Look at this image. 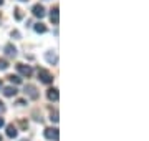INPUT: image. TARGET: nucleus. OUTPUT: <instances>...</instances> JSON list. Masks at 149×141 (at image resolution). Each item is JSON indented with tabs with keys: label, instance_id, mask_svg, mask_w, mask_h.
<instances>
[{
	"label": "nucleus",
	"instance_id": "obj_1",
	"mask_svg": "<svg viewBox=\"0 0 149 141\" xmlns=\"http://www.w3.org/2000/svg\"><path fill=\"white\" fill-rule=\"evenodd\" d=\"M38 78H40V82L45 83V85H50V83H53V75L50 73L48 70H38Z\"/></svg>",
	"mask_w": 149,
	"mask_h": 141
},
{
	"label": "nucleus",
	"instance_id": "obj_2",
	"mask_svg": "<svg viewBox=\"0 0 149 141\" xmlns=\"http://www.w3.org/2000/svg\"><path fill=\"white\" fill-rule=\"evenodd\" d=\"M17 70H18V73L20 75H23V76H32V66L30 65H23V63H18L17 65Z\"/></svg>",
	"mask_w": 149,
	"mask_h": 141
},
{
	"label": "nucleus",
	"instance_id": "obj_3",
	"mask_svg": "<svg viewBox=\"0 0 149 141\" xmlns=\"http://www.w3.org/2000/svg\"><path fill=\"white\" fill-rule=\"evenodd\" d=\"M45 138L52 141H58V130L56 128H47L45 130Z\"/></svg>",
	"mask_w": 149,
	"mask_h": 141
},
{
	"label": "nucleus",
	"instance_id": "obj_4",
	"mask_svg": "<svg viewBox=\"0 0 149 141\" xmlns=\"http://www.w3.org/2000/svg\"><path fill=\"white\" fill-rule=\"evenodd\" d=\"M32 13H33L35 17H38V18H43L47 12H45V7H43V5H40V3H37V5H35V7L32 8Z\"/></svg>",
	"mask_w": 149,
	"mask_h": 141
},
{
	"label": "nucleus",
	"instance_id": "obj_5",
	"mask_svg": "<svg viewBox=\"0 0 149 141\" xmlns=\"http://www.w3.org/2000/svg\"><path fill=\"white\" fill-rule=\"evenodd\" d=\"M25 93H27V95L32 98V100H37V98H38L37 88L33 87V85H27V87H25Z\"/></svg>",
	"mask_w": 149,
	"mask_h": 141
},
{
	"label": "nucleus",
	"instance_id": "obj_6",
	"mask_svg": "<svg viewBox=\"0 0 149 141\" xmlns=\"http://www.w3.org/2000/svg\"><path fill=\"white\" fill-rule=\"evenodd\" d=\"M58 12H60V8L58 7H53L52 10H50V18H52V22L56 25V23L60 22V17H58Z\"/></svg>",
	"mask_w": 149,
	"mask_h": 141
},
{
	"label": "nucleus",
	"instance_id": "obj_7",
	"mask_svg": "<svg viewBox=\"0 0 149 141\" xmlns=\"http://www.w3.org/2000/svg\"><path fill=\"white\" fill-rule=\"evenodd\" d=\"M47 96H48V100H50V101H56V100H58V90H56V88H50V90H48L47 91Z\"/></svg>",
	"mask_w": 149,
	"mask_h": 141
},
{
	"label": "nucleus",
	"instance_id": "obj_8",
	"mask_svg": "<svg viewBox=\"0 0 149 141\" xmlns=\"http://www.w3.org/2000/svg\"><path fill=\"white\" fill-rule=\"evenodd\" d=\"M45 58H47L52 65H56V63H58V57H56L55 52H47V53H45Z\"/></svg>",
	"mask_w": 149,
	"mask_h": 141
},
{
	"label": "nucleus",
	"instance_id": "obj_9",
	"mask_svg": "<svg viewBox=\"0 0 149 141\" xmlns=\"http://www.w3.org/2000/svg\"><path fill=\"white\" fill-rule=\"evenodd\" d=\"M5 53L8 55V57H12V58H15L17 57V48L12 43H8V45H5Z\"/></svg>",
	"mask_w": 149,
	"mask_h": 141
},
{
	"label": "nucleus",
	"instance_id": "obj_10",
	"mask_svg": "<svg viewBox=\"0 0 149 141\" xmlns=\"http://www.w3.org/2000/svg\"><path fill=\"white\" fill-rule=\"evenodd\" d=\"M17 135H18V131H17L15 126L13 125L7 126V136H8V138H17Z\"/></svg>",
	"mask_w": 149,
	"mask_h": 141
},
{
	"label": "nucleus",
	"instance_id": "obj_11",
	"mask_svg": "<svg viewBox=\"0 0 149 141\" xmlns=\"http://www.w3.org/2000/svg\"><path fill=\"white\" fill-rule=\"evenodd\" d=\"M17 88L15 87H7V88H3V95H5V96H15L17 95Z\"/></svg>",
	"mask_w": 149,
	"mask_h": 141
},
{
	"label": "nucleus",
	"instance_id": "obj_12",
	"mask_svg": "<svg viewBox=\"0 0 149 141\" xmlns=\"http://www.w3.org/2000/svg\"><path fill=\"white\" fill-rule=\"evenodd\" d=\"M7 78H8L12 83H15V85H20V83H22V78L18 75H8Z\"/></svg>",
	"mask_w": 149,
	"mask_h": 141
},
{
	"label": "nucleus",
	"instance_id": "obj_13",
	"mask_svg": "<svg viewBox=\"0 0 149 141\" xmlns=\"http://www.w3.org/2000/svg\"><path fill=\"white\" fill-rule=\"evenodd\" d=\"M33 28H35V32H37V33H45V32H47V27H45L43 23H37Z\"/></svg>",
	"mask_w": 149,
	"mask_h": 141
},
{
	"label": "nucleus",
	"instance_id": "obj_14",
	"mask_svg": "<svg viewBox=\"0 0 149 141\" xmlns=\"http://www.w3.org/2000/svg\"><path fill=\"white\" fill-rule=\"evenodd\" d=\"M50 119L53 121V123H58V111H52V114H50Z\"/></svg>",
	"mask_w": 149,
	"mask_h": 141
},
{
	"label": "nucleus",
	"instance_id": "obj_15",
	"mask_svg": "<svg viewBox=\"0 0 149 141\" xmlns=\"http://www.w3.org/2000/svg\"><path fill=\"white\" fill-rule=\"evenodd\" d=\"M8 68V61L3 58H0V70H7Z\"/></svg>",
	"mask_w": 149,
	"mask_h": 141
},
{
	"label": "nucleus",
	"instance_id": "obj_16",
	"mask_svg": "<svg viewBox=\"0 0 149 141\" xmlns=\"http://www.w3.org/2000/svg\"><path fill=\"white\" fill-rule=\"evenodd\" d=\"M15 18L17 20H22V10L20 8H15Z\"/></svg>",
	"mask_w": 149,
	"mask_h": 141
},
{
	"label": "nucleus",
	"instance_id": "obj_17",
	"mask_svg": "<svg viewBox=\"0 0 149 141\" xmlns=\"http://www.w3.org/2000/svg\"><path fill=\"white\" fill-rule=\"evenodd\" d=\"M20 126L22 128H28V123L27 121H20Z\"/></svg>",
	"mask_w": 149,
	"mask_h": 141
},
{
	"label": "nucleus",
	"instance_id": "obj_18",
	"mask_svg": "<svg viewBox=\"0 0 149 141\" xmlns=\"http://www.w3.org/2000/svg\"><path fill=\"white\" fill-rule=\"evenodd\" d=\"M3 111H5V105L0 101V113H3Z\"/></svg>",
	"mask_w": 149,
	"mask_h": 141
},
{
	"label": "nucleus",
	"instance_id": "obj_19",
	"mask_svg": "<svg viewBox=\"0 0 149 141\" xmlns=\"http://www.w3.org/2000/svg\"><path fill=\"white\" fill-rule=\"evenodd\" d=\"M12 37H15V38H20V33H18V32L15 30V32H12Z\"/></svg>",
	"mask_w": 149,
	"mask_h": 141
},
{
	"label": "nucleus",
	"instance_id": "obj_20",
	"mask_svg": "<svg viewBox=\"0 0 149 141\" xmlns=\"http://www.w3.org/2000/svg\"><path fill=\"white\" fill-rule=\"evenodd\" d=\"M17 105H20V106H23V105H25V100H17Z\"/></svg>",
	"mask_w": 149,
	"mask_h": 141
},
{
	"label": "nucleus",
	"instance_id": "obj_21",
	"mask_svg": "<svg viewBox=\"0 0 149 141\" xmlns=\"http://www.w3.org/2000/svg\"><path fill=\"white\" fill-rule=\"evenodd\" d=\"M3 125H5V121H3V118H0V128H2Z\"/></svg>",
	"mask_w": 149,
	"mask_h": 141
},
{
	"label": "nucleus",
	"instance_id": "obj_22",
	"mask_svg": "<svg viewBox=\"0 0 149 141\" xmlns=\"http://www.w3.org/2000/svg\"><path fill=\"white\" fill-rule=\"evenodd\" d=\"M2 3H3V0H0V5H2Z\"/></svg>",
	"mask_w": 149,
	"mask_h": 141
},
{
	"label": "nucleus",
	"instance_id": "obj_23",
	"mask_svg": "<svg viewBox=\"0 0 149 141\" xmlns=\"http://www.w3.org/2000/svg\"><path fill=\"white\" fill-rule=\"evenodd\" d=\"M20 2H28V0H20Z\"/></svg>",
	"mask_w": 149,
	"mask_h": 141
},
{
	"label": "nucleus",
	"instance_id": "obj_24",
	"mask_svg": "<svg viewBox=\"0 0 149 141\" xmlns=\"http://www.w3.org/2000/svg\"><path fill=\"white\" fill-rule=\"evenodd\" d=\"M0 88H2V82H0Z\"/></svg>",
	"mask_w": 149,
	"mask_h": 141
},
{
	"label": "nucleus",
	"instance_id": "obj_25",
	"mask_svg": "<svg viewBox=\"0 0 149 141\" xmlns=\"http://www.w3.org/2000/svg\"><path fill=\"white\" fill-rule=\"evenodd\" d=\"M0 141H2V136H0Z\"/></svg>",
	"mask_w": 149,
	"mask_h": 141
},
{
	"label": "nucleus",
	"instance_id": "obj_26",
	"mask_svg": "<svg viewBox=\"0 0 149 141\" xmlns=\"http://www.w3.org/2000/svg\"><path fill=\"white\" fill-rule=\"evenodd\" d=\"M23 141H27V140H23Z\"/></svg>",
	"mask_w": 149,
	"mask_h": 141
}]
</instances>
